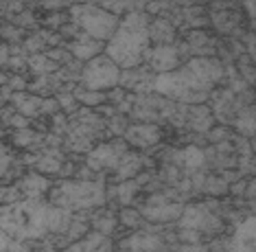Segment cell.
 Instances as JSON below:
<instances>
[{
	"instance_id": "7402d4cb",
	"label": "cell",
	"mask_w": 256,
	"mask_h": 252,
	"mask_svg": "<svg viewBox=\"0 0 256 252\" xmlns=\"http://www.w3.org/2000/svg\"><path fill=\"white\" fill-rule=\"evenodd\" d=\"M77 99L81 103H86V105H98V103H103L106 101V92H90V90H81Z\"/></svg>"
},
{
	"instance_id": "9a60e30c",
	"label": "cell",
	"mask_w": 256,
	"mask_h": 252,
	"mask_svg": "<svg viewBox=\"0 0 256 252\" xmlns=\"http://www.w3.org/2000/svg\"><path fill=\"white\" fill-rule=\"evenodd\" d=\"M70 51H72L74 57H79V60H84V62H90V60H94V57L101 55L103 42H96V40L88 38V35H84V38L77 40V42L70 46Z\"/></svg>"
},
{
	"instance_id": "2e32d148",
	"label": "cell",
	"mask_w": 256,
	"mask_h": 252,
	"mask_svg": "<svg viewBox=\"0 0 256 252\" xmlns=\"http://www.w3.org/2000/svg\"><path fill=\"white\" fill-rule=\"evenodd\" d=\"M18 191L24 193L28 200H42V193L48 191V180L38 173H31V175H26L24 182L18 184Z\"/></svg>"
},
{
	"instance_id": "30bf717a",
	"label": "cell",
	"mask_w": 256,
	"mask_h": 252,
	"mask_svg": "<svg viewBox=\"0 0 256 252\" xmlns=\"http://www.w3.org/2000/svg\"><path fill=\"white\" fill-rule=\"evenodd\" d=\"M123 156H125V145H120V143L101 145V147H96L88 156V165L92 169H96V171L98 169H118Z\"/></svg>"
},
{
	"instance_id": "83f0119b",
	"label": "cell",
	"mask_w": 256,
	"mask_h": 252,
	"mask_svg": "<svg viewBox=\"0 0 256 252\" xmlns=\"http://www.w3.org/2000/svg\"><path fill=\"white\" fill-rule=\"evenodd\" d=\"M11 245V237L7 235V232H2L0 230V252H4Z\"/></svg>"
},
{
	"instance_id": "7c38bea8",
	"label": "cell",
	"mask_w": 256,
	"mask_h": 252,
	"mask_svg": "<svg viewBox=\"0 0 256 252\" xmlns=\"http://www.w3.org/2000/svg\"><path fill=\"white\" fill-rule=\"evenodd\" d=\"M160 127L149 125V123H142V125H132L130 130L125 132V140L132 143L134 147H151L160 140Z\"/></svg>"
},
{
	"instance_id": "d6986e66",
	"label": "cell",
	"mask_w": 256,
	"mask_h": 252,
	"mask_svg": "<svg viewBox=\"0 0 256 252\" xmlns=\"http://www.w3.org/2000/svg\"><path fill=\"white\" fill-rule=\"evenodd\" d=\"M138 169H140V158L134 156V154H125L123 160H120V165H118V178L130 180L138 173Z\"/></svg>"
},
{
	"instance_id": "9c48e42d",
	"label": "cell",
	"mask_w": 256,
	"mask_h": 252,
	"mask_svg": "<svg viewBox=\"0 0 256 252\" xmlns=\"http://www.w3.org/2000/svg\"><path fill=\"white\" fill-rule=\"evenodd\" d=\"M226 252H256V217H248L234 228Z\"/></svg>"
},
{
	"instance_id": "d4e9b609",
	"label": "cell",
	"mask_w": 256,
	"mask_h": 252,
	"mask_svg": "<svg viewBox=\"0 0 256 252\" xmlns=\"http://www.w3.org/2000/svg\"><path fill=\"white\" fill-rule=\"evenodd\" d=\"M9 167H11V154L4 145H0V178L9 171Z\"/></svg>"
},
{
	"instance_id": "3957f363",
	"label": "cell",
	"mask_w": 256,
	"mask_h": 252,
	"mask_svg": "<svg viewBox=\"0 0 256 252\" xmlns=\"http://www.w3.org/2000/svg\"><path fill=\"white\" fill-rule=\"evenodd\" d=\"M50 204L44 200L14 202L0 208V230L16 239H38L48 232Z\"/></svg>"
},
{
	"instance_id": "4fadbf2b",
	"label": "cell",
	"mask_w": 256,
	"mask_h": 252,
	"mask_svg": "<svg viewBox=\"0 0 256 252\" xmlns=\"http://www.w3.org/2000/svg\"><path fill=\"white\" fill-rule=\"evenodd\" d=\"M64 252H112V241H110L108 235H101V232H90L84 239L70 243Z\"/></svg>"
},
{
	"instance_id": "ffe728a7",
	"label": "cell",
	"mask_w": 256,
	"mask_h": 252,
	"mask_svg": "<svg viewBox=\"0 0 256 252\" xmlns=\"http://www.w3.org/2000/svg\"><path fill=\"white\" fill-rule=\"evenodd\" d=\"M182 158H184V165L188 169H197V167H202V162H204V151L197 147H186L182 151Z\"/></svg>"
},
{
	"instance_id": "44dd1931",
	"label": "cell",
	"mask_w": 256,
	"mask_h": 252,
	"mask_svg": "<svg viewBox=\"0 0 256 252\" xmlns=\"http://www.w3.org/2000/svg\"><path fill=\"white\" fill-rule=\"evenodd\" d=\"M92 226H94L96 232H101V235H110V232L114 230L116 226V217L114 215H106V217H96L92 221Z\"/></svg>"
},
{
	"instance_id": "5b68a950",
	"label": "cell",
	"mask_w": 256,
	"mask_h": 252,
	"mask_svg": "<svg viewBox=\"0 0 256 252\" xmlns=\"http://www.w3.org/2000/svg\"><path fill=\"white\" fill-rule=\"evenodd\" d=\"M120 84V68L108 55H98L90 60L81 70V86L90 92H106Z\"/></svg>"
},
{
	"instance_id": "f546056e",
	"label": "cell",
	"mask_w": 256,
	"mask_h": 252,
	"mask_svg": "<svg viewBox=\"0 0 256 252\" xmlns=\"http://www.w3.org/2000/svg\"><path fill=\"white\" fill-rule=\"evenodd\" d=\"M46 252H60V250H46Z\"/></svg>"
},
{
	"instance_id": "cb8c5ba5",
	"label": "cell",
	"mask_w": 256,
	"mask_h": 252,
	"mask_svg": "<svg viewBox=\"0 0 256 252\" xmlns=\"http://www.w3.org/2000/svg\"><path fill=\"white\" fill-rule=\"evenodd\" d=\"M31 66H33V70H36V73H50V70H55V66L57 64H53L48 60V57H33L31 60Z\"/></svg>"
},
{
	"instance_id": "5bb4252c",
	"label": "cell",
	"mask_w": 256,
	"mask_h": 252,
	"mask_svg": "<svg viewBox=\"0 0 256 252\" xmlns=\"http://www.w3.org/2000/svg\"><path fill=\"white\" fill-rule=\"evenodd\" d=\"M130 248V252H160L164 248V241L156 235H147V232H138L127 239V243H123Z\"/></svg>"
},
{
	"instance_id": "277c9868",
	"label": "cell",
	"mask_w": 256,
	"mask_h": 252,
	"mask_svg": "<svg viewBox=\"0 0 256 252\" xmlns=\"http://www.w3.org/2000/svg\"><path fill=\"white\" fill-rule=\"evenodd\" d=\"M50 204L64 210H88L106 204V189L101 182H84V180H64L50 191Z\"/></svg>"
},
{
	"instance_id": "f1b7e54d",
	"label": "cell",
	"mask_w": 256,
	"mask_h": 252,
	"mask_svg": "<svg viewBox=\"0 0 256 252\" xmlns=\"http://www.w3.org/2000/svg\"><path fill=\"white\" fill-rule=\"evenodd\" d=\"M206 250H208L206 245H193V243L186 245V248H182V252H206Z\"/></svg>"
},
{
	"instance_id": "8fae6325",
	"label": "cell",
	"mask_w": 256,
	"mask_h": 252,
	"mask_svg": "<svg viewBox=\"0 0 256 252\" xmlns=\"http://www.w3.org/2000/svg\"><path fill=\"white\" fill-rule=\"evenodd\" d=\"M144 57L149 60V66L154 70H158V75L171 73L180 66V53L173 44H164V46H154L144 53Z\"/></svg>"
},
{
	"instance_id": "ba28073f",
	"label": "cell",
	"mask_w": 256,
	"mask_h": 252,
	"mask_svg": "<svg viewBox=\"0 0 256 252\" xmlns=\"http://www.w3.org/2000/svg\"><path fill=\"white\" fill-rule=\"evenodd\" d=\"M142 217H147L149 221H173L182 215V206L178 202H168L164 195H156L149 197L147 206L142 210H138Z\"/></svg>"
},
{
	"instance_id": "8992f818",
	"label": "cell",
	"mask_w": 256,
	"mask_h": 252,
	"mask_svg": "<svg viewBox=\"0 0 256 252\" xmlns=\"http://www.w3.org/2000/svg\"><path fill=\"white\" fill-rule=\"evenodd\" d=\"M74 18L86 31V35L96 42H108L118 27V18L114 14H108L96 5H86V7H74Z\"/></svg>"
},
{
	"instance_id": "7a4b0ae2",
	"label": "cell",
	"mask_w": 256,
	"mask_h": 252,
	"mask_svg": "<svg viewBox=\"0 0 256 252\" xmlns=\"http://www.w3.org/2000/svg\"><path fill=\"white\" fill-rule=\"evenodd\" d=\"M149 16L142 11H130L118 22L114 35L106 44V55L118 68L134 70L144 60V53L149 51Z\"/></svg>"
},
{
	"instance_id": "603a6c76",
	"label": "cell",
	"mask_w": 256,
	"mask_h": 252,
	"mask_svg": "<svg viewBox=\"0 0 256 252\" xmlns=\"http://www.w3.org/2000/svg\"><path fill=\"white\" fill-rule=\"evenodd\" d=\"M118 219H120V224H125V226H138L142 221V215L134 208H123L118 215Z\"/></svg>"
},
{
	"instance_id": "484cf974",
	"label": "cell",
	"mask_w": 256,
	"mask_h": 252,
	"mask_svg": "<svg viewBox=\"0 0 256 252\" xmlns=\"http://www.w3.org/2000/svg\"><path fill=\"white\" fill-rule=\"evenodd\" d=\"M138 186H134V182H127V184H120L118 186V195H120V200H123L125 204L132 200V195H134V191H136Z\"/></svg>"
},
{
	"instance_id": "e0dca14e",
	"label": "cell",
	"mask_w": 256,
	"mask_h": 252,
	"mask_svg": "<svg viewBox=\"0 0 256 252\" xmlns=\"http://www.w3.org/2000/svg\"><path fill=\"white\" fill-rule=\"evenodd\" d=\"M173 38H176V29H173V25H168L166 20H154L149 25V40L158 42V46L171 44Z\"/></svg>"
},
{
	"instance_id": "4316f807",
	"label": "cell",
	"mask_w": 256,
	"mask_h": 252,
	"mask_svg": "<svg viewBox=\"0 0 256 252\" xmlns=\"http://www.w3.org/2000/svg\"><path fill=\"white\" fill-rule=\"evenodd\" d=\"M9 60H11V57H9V49H7V46H4L2 42H0V68H2Z\"/></svg>"
},
{
	"instance_id": "6da1fadb",
	"label": "cell",
	"mask_w": 256,
	"mask_h": 252,
	"mask_svg": "<svg viewBox=\"0 0 256 252\" xmlns=\"http://www.w3.org/2000/svg\"><path fill=\"white\" fill-rule=\"evenodd\" d=\"M224 77V66L214 57H193L171 73L154 79V90L180 103H204Z\"/></svg>"
},
{
	"instance_id": "ac0fdd59",
	"label": "cell",
	"mask_w": 256,
	"mask_h": 252,
	"mask_svg": "<svg viewBox=\"0 0 256 252\" xmlns=\"http://www.w3.org/2000/svg\"><path fill=\"white\" fill-rule=\"evenodd\" d=\"M14 103L24 116H33L42 105V99L31 97V95H14Z\"/></svg>"
},
{
	"instance_id": "52a82bcc",
	"label": "cell",
	"mask_w": 256,
	"mask_h": 252,
	"mask_svg": "<svg viewBox=\"0 0 256 252\" xmlns=\"http://www.w3.org/2000/svg\"><path fill=\"white\" fill-rule=\"evenodd\" d=\"M180 228L182 230H193L197 235H212V232L221 230V219L212 213L206 204H193L182 213L180 217Z\"/></svg>"
},
{
	"instance_id": "4dcf8cb0",
	"label": "cell",
	"mask_w": 256,
	"mask_h": 252,
	"mask_svg": "<svg viewBox=\"0 0 256 252\" xmlns=\"http://www.w3.org/2000/svg\"><path fill=\"white\" fill-rule=\"evenodd\" d=\"M0 103H2V97H0Z\"/></svg>"
}]
</instances>
